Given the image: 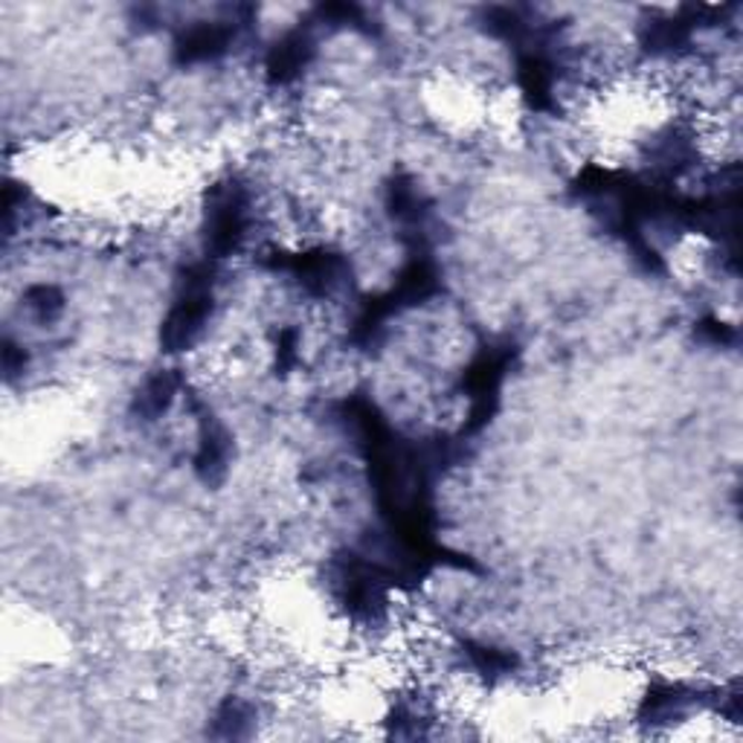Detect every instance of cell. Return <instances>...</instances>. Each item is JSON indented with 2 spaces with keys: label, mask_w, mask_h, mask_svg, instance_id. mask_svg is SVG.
Instances as JSON below:
<instances>
[{
  "label": "cell",
  "mask_w": 743,
  "mask_h": 743,
  "mask_svg": "<svg viewBox=\"0 0 743 743\" xmlns=\"http://www.w3.org/2000/svg\"><path fill=\"white\" fill-rule=\"evenodd\" d=\"M181 390V378L174 375L172 369H165V372H158V375H151L149 381L143 383V390L137 392L134 410L143 415L145 421H154L172 406L174 395Z\"/></svg>",
  "instance_id": "4"
},
{
  "label": "cell",
  "mask_w": 743,
  "mask_h": 743,
  "mask_svg": "<svg viewBox=\"0 0 743 743\" xmlns=\"http://www.w3.org/2000/svg\"><path fill=\"white\" fill-rule=\"evenodd\" d=\"M311 59V41L302 32H293L285 41H279L273 47L271 59H268V73L277 79V82H291L293 76L300 73Z\"/></svg>",
  "instance_id": "5"
},
{
  "label": "cell",
  "mask_w": 743,
  "mask_h": 743,
  "mask_svg": "<svg viewBox=\"0 0 743 743\" xmlns=\"http://www.w3.org/2000/svg\"><path fill=\"white\" fill-rule=\"evenodd\" d=\"M212 314V271L198 264L187 273L181 285V297L174 300L160 329V345L165 352H183L195 345Z\"/></svg>",
  "instance_id": "1"
},
{
  "label": "cell",
  "mask_w": 743,
  "mask_h": 743,
  "mask_svg": "<svg viewBox=\"0 0 743 743\" xmlns=\"http://www.w3.org/2000/svg\"><path fill=\"white\" fill-rule=\"evenodd\" d=\"M233 456V439L227 433L224 424H218L212 415H203L201 421V442H198L195 471L207 485H218L227 476Z\"/></svg>",
  "instance_id": "3"
},
{
  "label": "cell",
  "mask_w": 743,
  "mask_h": 743,
  "mask_svg": "<svg viewBox=\"0 0 743 743\" xmlns=\"http://www.w3.org/2000/svg\"><path fill=\"white\" fill-rule=\"evenodd\" d=\"M248 230V195L239 183H221L207 203V250L230 255Z\"/></svg>",
  "instance_id": "2"
},
{
  "label": "cell",
  "mask_w": 743,
  "mask_h": 743,
  "mask_svg": "<svg viewBox=\"0 0 743 743\" xmlns=\"http://www.w3.org/2000/svg\"><path fill=\"white\" fill-rule=\"evenodd\" d=\"M27 305H30L41 320H50V317H56L61 311V293L50 285H38L27 293Z\"/></svg>",
  "instance_id": "7"
},
{
  "label": "cell",
  "mask_w": 743,
  "mask_h": 743,
  "mask_svg": "<svg viewBox=\"0 0 743 743\" xmlns=\"http://www.w3.org/2000/svg\"><path fill=\"white\" fill-rule=\"evenodd\" d=\"M250 729H253V712H250L248 703L227 700L224 706L218 709L212 735L221 737V741H241V737L250 735Z\"/></svg>",
  "instance_id": "6"
}]
</instances>
